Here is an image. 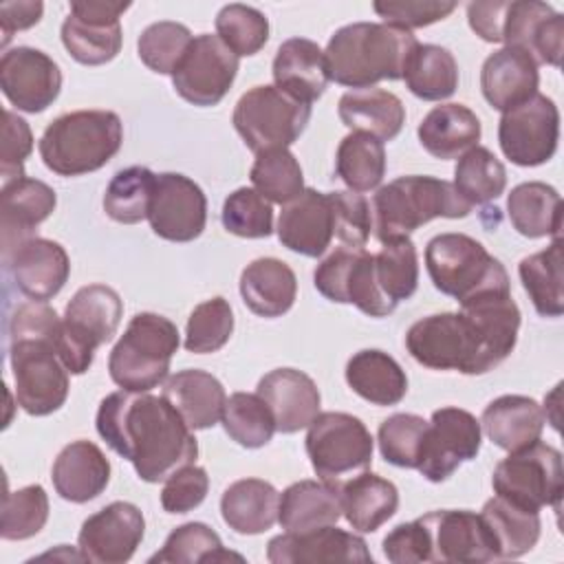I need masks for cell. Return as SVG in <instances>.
I'll return each mask as SVG.
<instances>
[{"label": "cell", "mask_w": 564, "mask_h": 564, "mask_svg": "<svg viewBox=\"0 0 564 564\" xmlns=\"http://www.w3.org/2000/svg\"><path fill=\"white\" fill-rule=\"evenodd\" d=\"M95 423L110 449L130 460L145 482H165L198 456L192 430L163 394L117 390L101 399Z\"/></svg>", "instance_id": "obj_1"}, {"label": "cell", "mask_w": 564, "mask_h": 564, "mask_svg": "<svg viewBox=\"0 0 564 564\" xmlns=\"http://www.w3.org/2000/svg\"><path fill=\"white\" fill-rule=\"evenodd\" d=\"M410 31L383 22H352L337 29L324 51L328 77L348 88H372L383 79H403L416 48Z\"/></svg>", "instance_id": "obj_2"}, {"label": "cell", "mask_w": 564, "mask_h": 564, "mask_svg": "<svg viewBox=\"0 0 564 564\" xmlns=\"http://www.w3.org/2000/svg\"><path fill=\"white\" fill-rule=\"evenodd\" d=\"M471 31L491 44L524 48L535 62L560 68L564 15L538 0H487L467 4Z\"/></svg>", "instance_id": "obj_3"}, {"label": "cell", "mask_w": 564, "mask_h": 564, "mask_svg": "<svg viewBox=\"0 0 564 564\" xmlns=\"http://www.w3.org/2000/svg\"><path fill=\"white\" fill-rule=\"evenodd\" d=\"M123 143V126L112 110H75L53 119L42 139L40 156L59 176H82L104 167Z\"/></svg>", "instance_id": "obj_4"}, {"label": "cell", "mask_w": 564, "mask_h": 564, "mask_svg": "<svg viewBox=\"0 0 564 564\" xmlns=\"http://www.w3.org/2000/svg\"><path fill=\"white\" fill-rule=\"evenodd\" d=\"M471 205L449 181L436 176H399L372 198V229L379 242L410 238L434 218H465Z\"/></svg>", "instance_id": "obj_5"}, {"label": "cell", "mask_w": 564, "mask_h": 564, "mask_svg": "<svg viewBox=\"0 0 564 564\" xmlns=\"http://www.w3.org/2000/svg\"><path fill=\"white\" fill-rule=\"evenodd\" d=\"M178 328L159 313H137L108 357L110 379L130 392H150L167 379Z\"/></svg>", "instance_id": "obj_6"}, {"label": "cell", "mask_w": 564, "mask_h": 564, "mask_svg": "<svg viewBox=\"0 0 564 564\" xmlns=\"http://www.w3.org/2000/svg\"><path fill=\"white\" fill-rule=\"evenodd\" d=\"M432 284L458 304L494 289H509V273L482 242L467 234H438L425 247Z\"/></svg>", "instance_id": "obj_7"}, {"label": "cell", "mask_w": 564, "mask_h": 564, "mask_svg": "<svg viewBox=\"0 0 564 564\" xmlns=\"http://www.w3.org/2000/svg\"><path fill=\"white\" fill-rule=\"evenodd\" d=\"M123 302L112 286H82L66 304L57 355L70 375H84L95 359V350L110 341L119 328Z\"/></svg>", "instance_id": "obj_8"}, {"label": "cell", "mask_w": 564, "mask_h": 564, "mask_svg": "<svg viewBox=\"0 0 564 564\" xmlns=\"http://www.w3.org/2000/svg\"><path fill=\"white\" fill-rule=\"evenodd\" d=\"M311 119V106L293 99L278 86L249 88L234 108V128L245 145L260 154L264 150L289 148L297 141Z\"/></svg>", "instance_id": "obj_9"}, {"label": "cell", "mask_w": 564, "mask_h": 564, "mask_svg": "<svg viewBox=\"0 0 564 564\" xmlns=\"http://www.w3.org/2000/svg\"><path fill=\"white\" fill-rule=\"evenodd\" d=\"M491 485L496 496L522 509H560V500L564 494L562 454L560 449L542 441L509 452V456L496 465Z\"/></svg>", "instance_id": "obj_10"}, {"label": "cell", "mask_w": 564, "mask_h": 564, "mask_svg": "<svg viewBox=\"0 0 564 564\" xmlns=\"http://www.w3.org/2000/svg\"><path fill=\"white\" fill-rule=\"evenodd\" d=\"M375 441L366 423L348 412H319L306 432V454L322 480L344 482L372 463Z\"/></svg>", "instance_id": "obj_11"}, {"label": "cell", "mask_w": 564, "mask_h": 564, "mask_svg": "<svg viewBox=\"0 0 564 564\" xmlns=\"http://www.w3.org/2000/svg\"><path fill=\"white\" fill-rule=\"evenodd\" d=\"M9 361L15 381L18 405L31 416L59 410L68 397V370L48 339H9Z\"/></svg>", "instance_id": "obj_12"}, {"label": "cell", "mask_w": 564, "mask_h": 564, "mask_svg": "<svg viewBox=\"0 0 564 564\" xmlns=\"http://www.w3.org/2000/svg\"><path fill=\"white\" fill-rule=\"evenodd\" d=\"M405 348L425 368L482 375L476 333L463 313L421 317L408 328Z\"/></svg>", "instance_id": "obj_13"}, {"label": "cell", "mask_w": 564, "mask_h": 564, "mask_svg": "<svg viewBox=\"0 0 564 564\" xmlns=\"http://www.w3.org/2000/svg\"><path fill=\"white\" fill-rule=\"evenodd\" d=\"M557 139L560 110L551 97L540 93L502 112L498 123L500 150L520 167H535L551 161L557 150Z\"/></svg>", "instance_id": "obj_14"}, {"label": "cell", "mask_w": 564, "mask_h": 564, "mask_svg": "<svg viewBox=\"0 0 564 564\" xmlns=\"http://www.w3.org/2000/svg\"><path fill=\"white\" fill-rule=\"evenodd\" d=\"M480 443L482 427L471 412L454 405L434 410L427 421L416 469L430 482H443L465 460L478 456Z\"/></svg>", "instance_id": "obj_15"}, {"label": "cell", "mask_w": 564, "mask_h": 564, "mask_svg": "<svg viewBox=\"0 0 564 564\" xmlns=\"http://www.w3.org/2000/svg\"><path fill=\"white\" fill-rule=\"evenodd\" d=\"M313 284L326 300L355 304L370 317H386L394 311V306L381 295L377 286L372 253H368L364 247L335 249L317 264Z\"/></svg>", "instance_id": "obj_16"}, {"label": "cell", "mask_w": 564, "mask_h": 564, "mask_svg": "<svg viewBox=\"0 0 564 564\" xmlns=\"http://www.w3.org/2000/svg\"><path fill=\"white\" fill-rule=\"evenodd\" d=\"M238 75V55L218 35L200 33L192 40L172 73L174 90L194 106H216Z\"/></svg>", "instance_id": "obj_17"}, {"label": "cell", "mask_w": 564, "mask_h": 564, "mask_svg": "<svg viewBox=\"0 0 564 564\" xmlns=\"http://www.w3.org/2000/svg\"><path fill=\"white\" fill-rule=\"evenodd\" d=\"M148 220L159 238L192 242L203 234L207 223L205 192L185 174H156Z\"/></svg>", "instance_id": "obj_18"}, {"label": "cell", "mask_w": 564, "mask_h": 564, "mask_svg": "<svg viewBox=\"0 0 564 564\" xmlns=\"http://www.w3.org/2000/svg\"><path fill=\"white\" fill-rule=\"evenodd\" d=\"M145 533V520L132 502H110L88 516L77 535V549L86 562L123 564L128 562Z\"/></svg>", "instance_id": "obj_19"}, {"label": "cell", "mask_w": 564, "mask_h": 564, "mask_svg": "<svg viewBox=\"0 0 564 564\" xmlns=\"http://www.w3.org/2000/svg\"><path fill=\"white\" fill-rule=\"evenodd\" d=\"M0 88L22 112H44L62 90V70L40 48L15 46L0 57Z\"/></svg>", "instance_id": "obj_20"}, {"label": "cell", "mask_w": 564, "mask_h": 564, "mask_svg": "<svg viewBox=\"0 0 564 564\" xmlns=\"http://www.w3.org/2000/svg\"><path fill=\"white\" fill-rule=\"evenodd\" d=\"M430 535V562L476 564L496 560L494 538L480 513L436 509L421 516Z\"/></svg>", "instance_id": "obj_21"}, {"label": "cell", "mask_w": 564, "mask_h": 564, "mask_svg": "<svg viewBox=\"0 0 564 564\" xmlns=\"http://www.w3.org/2000/svg\"><path fill=\"white\" fill-rule=\"evenodd\" d=\"M471 324L480 350V372L502 364L518 341L520 308L511 297V289H494L460 302V311Z\"/></svg>", "instance_id": "obj_22"}, {"label": "cell", "mask_w": 564, "mask_h": 564, "mask_svg": "<svg viewBox=\"0 0 564 564\" xmlns=\"http://www.w3.org/2000/svg\"><path fill=\"white\" fill-rule=\"evenodd\" d=\"M267 560L273 564H315V562H372L361 535L337 529L335 524L275 535L267 544Z\"/></svg>", "instance_id": "obj_23"}, {"label": "cell", "mask_w": 564, "mask_h": 564, "mask_svg": "<svg viewBox=\"0 0 564 564\" xmlns=\"http://www.w3.org/2000/svg\"><path fill=\"white\" fill-rule=\"evenodd\" d=\"M2 260L18 291L29 300L48 302L64 289L70 275V260L66 249L48 238L33 236L20 242Z\"/></svg>", "instance_id": "obj_24"}, {"label": "cell", "mask_w": 564, "mask_h": 564, "mask_svg": "<svg viewBox=\"0 0 564 564\" xmlns=\"http://www.w3.org/2000/svg\"><path fill=\"white\" fill-rule=\"evenodd\" d=\"M275 231L286 249L306 258H319L335 236L328 192L304 187L300 196L282 205Z\"/></svg>", "instance_id": "obj_25"}, {"label": "cell", "mask_w": 564, "mask_h": 564, "mask_svg": "<svg viewBox=\"0 0 564 564\" xmlns=\"http://www.w3.org/2000/svg\"><path fill=\"white\" fill-rule=\"evenodd\" d=\"M256 394L269 405L275 430L282 434H295L311 425L319 414V390L315 381L295 368H275L258 381Z\"/></svg>", "instance_id": "obj_26"}, {"label": "cell", "mask_w": 564, "mask_h": 564, "mask_svg": "<svg viewBox=\"0 0 564 564\" xmlns=\"http://www.w3.org/2000/svg\"><path fill=\"white\" fill-rule=\"evenodd\" d=\"M0 198V240L4 258L20 242L35 236V229L55 212L57 196L55 189L44 181L24 176L2 185Z\"/></svg>", "instance_id": "obj_27"}, {"label": "cell", "mask_w": 564, "mask_h": 564, "mask_svg": "<svg viewBox=\"0 0 564 564\" xmlns=\"http://www.w3.org/2000/svg\"><path fill=\"white\" fill-rule=\"evenodd\" d=\"M538 62L518 46H502L480 68V90L494 110L507 112L538 93Z\"/></svg>", "instance_id": "obj_28"}, {"label": "cell", "mask_w": 564, "mask_h": 564, "mask_svg": "<svg viewBox=\"0 0 564 564\" xmlns=\"http://www.w3.org/2000/svg\"><path fill=\"white\" fill-rule=\"evenodd\" d=\"M51 480L59 498L84 505L95 500L110 482V460L90 441L68 443L55 458Z\"/></svg>", "instance_id": "obj_29"}, {"label": "cell", "mask_w": 564, "mask_h": 564, "mask_svg": "<svg viewBox=\"0 0 564 564\" xmlns=\"http://www.w3.org/2000/svg\"><path fill=\"white\" fill-rule=\"evenodd\" d=\"M324 51L306 37H291L280 44L273 57V82L297 101L313 104L328 86Z\"/></svg>", "instance_id": "obj_30"}, {"label": "cell", "mask_w": 564, "mask_h": 564, "mask_svg": "<svg viewBox=\"0 0 564 564\" xmlns=\"http://www.w3.org/2000/svg\"><path fill=\"white\" fill-rule=\"evenodd\" d=\"M546 414L542 405L524 394H502L489 401L480 416V427L487 438L507 452H516L540 441Z\"/></svg>", "instance_id": "obj_31"}, {"label": "cell", "mask_w": 564, "mask_h": 564, "mask_svg": "<svg viewBox=\"0 0 564 564\" xmlns=\"http://www.w3.org/2000/svg\"><path fill=\"white\" fill-rule=\"evenodd\" d=\"M341 518V482L300 480L280 494L278 522L289 533L337 524Z\"/></svg>", "instance_id": "obj_32"}, {"label": "cell", "mask_w": 564, "mask_h": 564, "mask_svg": "<svg viewBox=\"0 0 564 564\" xmlns=\"http://www.w3.org/2000/svg\"><path fill=\"white\" fill-rule=\"evenodd\" d=\"M163 397L176 408L192 432L214 427L223 419L227 403L223 383L198 368H187L165 379Z\"/></svg>", "instance_id": "obj_33"}, {"label": "cell", "mask_w": 564, "mask_h": 564, "mask_svg": "<svg viewBox=\"0 0 564 564\" xmlns=\"http://www.w3.org/2000/svg\"><path fill=\"white\" fill-rule=\"evenodd\" d=\"M240 295L251 313L269 319L280 317L297 297V278L286 262L258 258L240 273Z\"/></svg>", "instance_id": "obj_34"}, {"label": "cell", "mask_w": 564, "mask_h": 564, "mask_svg": "<svg viewBox=\"0 0 564 564\" xmlns=\"http://www.w3.org/2000/svg\"><path fill=\"white\" fill-rule=\"evenodd\" d=\"M480 132V119L463 104L434 106L416 130L423 150L441 161L458 159L478 145Z\"/></svg>", "instance_id": "obj_35"}, {"label": "cell", "mask_w": 564, "mask_h": 564, "mask_svg": "<svg viewBox=\"0 0 564 564\" xmlns=\"http://www.w3.org/2000/svg\"><path fill=\"white\" fill-rule=\"evenodd\" d=\"M337 115L352 132H366L379 141H392L405 123L403 101L383 88H355L341 95Z\"/></svg>", "instance_id": "obj_36"}, {"label": "cell", "mask_w": 564, "mask_h": 564, "mask_svg": "<svg viewBox=\"0 0 564 564\" xmlns=\"http://www.w3.org/2000/svg\"><path fill=\"white\" fill-rule=\"evenodd\" d=\"M280 494L262 478H242L231 482L220 498L225 524L240 535H258L278 522Z\"/></svg>", "instance_id": "obj_37"}, {"label": "cell", "mask_w": 564, "mask_h": 564, "mask_svg": "<svg viewBox=\"0 0 564 564\" xmlns=\"http://www.w3.org/2000/svg\"><path fill=\"white\" fill-rule=\"evenodd\" d=\"M399 507V489L372 471L341 482V516L359 533H375Z\"/></svg>", "instance_id": "obj_38"}, {"label": "cell", "mask_w": 564, "mask_h": 564, "mask_svg": "<svg viewBox=\"0 0 564 564\" xmlns=\"http://www.w3.org/2000/svg\"><path fill=\"white\" fill-rule=\"evenodd\" d=\"M346 383L372 405H397L408 392L405 370L383 350L366 348L346 364Z\"/></svg>", "instance_id": "obj_39"}, {"label": "cell", "mask_w": 564, "mask_h": 564, "mask_svg": "<svg viewBox=\"0 0 564 564\" xmlns=\"http://www.w3.org/2000/svg\"><path fill=\"white\" fill-rule=\"evenodd\" d=\"M507 214L524 238H562V196L542 181L516 185L507 196Z\"/></svg>", "instance_id": "obj_40"}, {"label": "cell", "mask_w": 564, "mask_h": 564, "mask_svg": "<svg viewBox=\"0 0 564 564\" xmlns=\"http://www.w3.org/2000/svg\"><path fill=\"white\" fill-rule=\"evenodd\" d=\"M480 516L494 538L496 560L522 557L540 540V513L522 509L500 496L489 498L482 505Z\"/></svg>", "instance_id": "obj_41"}, {"label": "cell", "mask_w": 564, "mask_h": 564, "mask_svg": "<svg viewBox=\"0 0 564 564\" xmlns=\"http://www.w3.org/2000/svg\"><path fill=\"white\" fill-rule=\"evenodd\" d=\"M62 44L68 55L86 66H99L115 59L123 44L121 22L68 13L62 22Z\"/></svg>", "instance_id": "obj_42"}, {"label": "cell", "mask_w": 564, "mask_h": 564, "mask_svg": "<svg viewBox=\"0 0 564 564\" xmlns=\"http://www.w3.org/2000/svg\"><path fill=\"white\" fill-rule=\"evenodd\" d=\"M403 82L408 90L423 101H441L458 88L456 57L438 44H416L408 57Z\"/></svg>", "instance_id": "obj_43"}, {"label": "cell", "mask_w": 564, "mask_h": 564, "mask_svg": "<svg viewBox=\"0 0 564 564\" xmlns=\"http://www.w3.org/2000/svg\"><path fill=\"white\" fill-rule=\"evenodd\" d=\"M520 282L529 293L533 308L542 317H560L564 313V282H562V238L518 264Z\"/></svg>", "instance_id": "obj_44"}, {"label": "cell", "mask_w": 564, "mask_h": 564, "mask_svg": "<svg viewBox=\"0 0 564 564\" xmlns=\"http://www.w3.org/2000/svg\"><path fill=\"white\" fill-rule=\"evenodd\" d=\"M335 172L350 192L375 189L386 174L383 141L366 132H350L339 141Z\"/></svg>", "instance_id": "obj_45"}, {"label": "cell", "mask_w": 564, "mask_h": 564, "mask_svg": "<svg viewBox=\"0 0 564 564\" xmlns=\"http://www.w3.org/2000/svg\"><path fill=\"white\" fill-rule=\"evenodd\" d=\"M372 267L381 295L394 308L414 295L419 286V256L410 238L381 242V249L372 253Z\"/></svg>", "instance_id": "obj_46"}, {"label": "cell", "mask_w": 564, "mask_h": 564, "mask_svg": "<svg viewBox=\"0 0 564 564\" xmlns=\"http://www.w3.org/2000/svg\"><path fill=\"white\" fill-rule=\"evenodd\" d=\"M154 183L156 174L143 165L119 170L104 192V212L108 218L121 225H137L145 220L154 194Z\"/></svg>", "instance_id": "obj_47"}, {"label": "cell", "mask_w": 564, "mask_h": 564, "mask_svg": "<svg viewBox=\"0 0 564 564\" xmlns=\"http://www.w3.org/2000/svg\"><path fill=\"white\" fill-rule=\"evenodd\" d=\"M452 185L471 207L487 205L505 192L507 170L491 150L474 145L458 159Z\"/></svg>", "instance_id": "obj_48"}, {"label": "cell", "mask_w": 564, "mask_h": 564, "mask_svg": "<svg viewBox=\"0 0 564 564\" xmlns=\"http://www.w3.org/2000/svg\"><path fill=\"white\" fill-rule=\"evenodd\" d=\"M238 560L242 555L227 551L218 538V533L203 522H187L176 527L161 551H156L150 562H172V564H205V562H227Z\"/></svg>", "instance_id": "obj_49"}, {"label": "cell", "mask_w": 564, "mask_h": 564, "mask_svg": "<svg viewBox=\"0 0 564 564\" xmlns=\"http://www.w3.org/2000/svg\"><path fill=\"white\" fill-rule=\"evenodd\" d=\"M249 178L258 194L278 205L293 200L304 189L302 167L289 148H275L256 154Z\"/></svg>", "instance_id": "obj_50"}, {"label": "cell", "mask_w": 564, "mask_h": 564, "mask_svg": "<svg viewBox=\"0 0 564 564\" xmlns=\"http://www.w3.org/2000/svg\"><path fill=\"white\" fill-rule=\"evenodd\" d=\"M220 423L227 436L247 449L264 447L278 432L269 405L249 392H234L227 399Z\"/></svg>", "instance_id": "obj_51"}, {"label": "cell", "mask_w": 564, "mask_h": 564, "mask_svg": "<svg viewBox=\"0 0 564 564\" xmlns=\"http://www.w3.org/2000/svg\"><path fill=\"white\" fill-rule=\"evenodd\" d=\"M194 35L192 31L172 20H161L143 29L137 42L139 59L159 75H172L187 53Z\"/></svg>", "instance_id": "obj_52"}, {"label": "cell", "mask_w": 564, "mask_h": 564, "mask_svg": "<svg viewBox=\"0 0 564 564\" xmlns=\"http://www.w3.org/2000/svg\"><path fill=\"white\" fill-rule=\"evenodd\" d=\"M48 520V496L42 485H26L7 491L2 498L0 535L2 540H29L37 535Z\"/></svg>", "instance_id": "obj_53"}, {"label": "cell", "mask_w": 564, "mask_h": 564, "mask_svg": "<svg viewBox=\"0 0 564 564\" xmlns=\"http://www.w3.org/2000/svg\"><path fill=\"white\" fill-rule=\"evenodd\" d=\"M216 35L238 57L256 55L269 40V20L249 4H225L216 15Z\"/></svg>", "instance_id": "obj_54"}, {"label": "cell", "mask_w": 564, "mask_h": 564, "mask_svg": "<svg viewBox=\"0 0 564 564\" xmlns=\"http://www.w3.org/2000/svg\"><path fill=\"white\" fill-rule=\"evenodd\" d=\"M425 430L427 421L412 412H397L383 419L377 432L381 456L394 467L416 469Z\"/></svg>", "instance_id": "obj_55"}, {"label": "cell", "mask_w": 564, "mask_h": 564, "mask_svg": "<svg viewBox=\"0 0 564 564\" xmlns=\"http://www.w3.org/2000/svg\"><path fill=\"white\" fill-rule=\"evenodd\" d=\"M234 333V313L225 297L200 302L187 317L185 348L196 355L220 350Z\"/></svg>", "instance_id": "obj_56"}, {"label": "cell", "mask_w": 564, "mask_h": 564, "mask_svg": "<svg viewBox=\"0 0 564 564\" xmlns=\"http://www.w3.org/2000/svg\"><path fill=\"white\" fill-rule=\"evenodd\" d=\"M223 227L240 238H267L273 231L271 203L253 187H238L231 192L220 212Z\"/></svg>", "instance_id": "obj_57"}, {"label": "cell", "mask_w": 564, "mask_h": 564, "mask_svg": "<svg viewBox=\"0 0 564 564\" xmlns=\"http://www.w3.org/2000/svg\"><path fill=\"white\" fill-rule=\"evenodd\" d=\"M333 207V234L344 247H366L372 231V207L359 192H328Z\"/></svg>", "instance_id": "obj_58"}, {"label": "cell", "mask_w": 564, "mask_h": 564, "mask_svg": "<svg viewBox=\"0 0 564 564\" xmlns=\"http://www.w3.org/2000/svg\"><path fill=\"white\" fill-rule=\"evenodd\" d=\"M375 13L383 20V24L410 31L434 24L445 20L454 9L456 2H441V0H388L375 2Z\"/></svg>", "instance_id": "obj_59"}, {"label": "cell", "mask_w": 564, "mask_h": 564, "mask_svg": "<svg viewBox=\"0 0 564 564\" xmlns=\"http://www.w3.org/2000/svg\"><path fill=\"white\" fill-rule=\"evenodd\" d=\"M209 489V476L198 465H185L165 478L161 489V507L167 513H187L196 509Z\"/></svg>", "instance_id": "obj_60"}, {"label": "cell", "mask_w": 564, "mask_h": 564, "mask_svg": "<svg viewBox=\"0 0 564 564\" xmlns=\"http://www.w3.org/2000/svg\"><path fill=\"white\" fill-rule=\"evenodd\" d=\"M31 152H33V134L29 123L13 110H4L2 143H0L2 185L24 178V159Z\"/></svg>", "instance_id": "obj_61"}, {"label": "cell", "mask_w": 564, "mask_h": 564, "mask_svg": "<svg viewBox=\"0 0 564 564\" xmlns=\"http://www.w3.org/2000/svg\"><path fill=\"white\" fill-rule=\"evenodd\" d=\"M383 555L392 564H421L430 562V535L421 518L397 524L383 538Z\"/></svg>", "instance_id": "obj_62"}, {"label": "cell", "mask_w": 564, "mask_h": 564, "mask_svg": "<svg viewBox=\"0 0 564 564\" xmlns=\"http://www.w3.org/2000/svg\"><path fill=\"white\" fill-rule=\"evenodd\" d=\"M44 4L40 0H13L0 4V29H2V46L11 40L15 31H24L35 26L42 20Z\"/></svg>", "instance_id": "obj_63"}, {"label": "cell", "mask_w": 564, "mask_h": 564, "mask_svg": "<svg viewBox=\"0 0 564 564\" xmlns=\"http://www.w3.org/2000/svg\"><path fill=\"white\" fill-rule=\"evenodd\" d=\"M126 9H130V2H108V0H75V2H70V13L101 18V20H119Z\"/></svg>", "instance_id": "obj_64"}]
</instances>
